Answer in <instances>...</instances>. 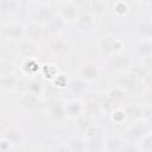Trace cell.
Listing matches in <instances>:
<instances>
[{"label": "cell", "mask_w": 152, "mask_h": 152, "mask_svg": "<svg viewBox=\"0 0 152 152\" xmlns=\"http://www.w3.org/2000/svg\"><path fill=\"white\" fill-rule=\"evenodd\" d=\"M99 49L103 56L110 57L116 53H121L124 50V43L113 34H104L99 40Z\"/></svg>", "instance_id": "cell-1"}, {"label": "cell", "mask_w": 152, "mask_h": 152, "mask_svg": "<svg viewBox=\"0 0 152 152\" xmlns=\"http://www.w3.org/2000/svg\"><path fill=\"white\" fill-rule=\"evenodd\" d=\"M49 115L56 122H59L66 118L64 106L58 97L50 99V101H49Z\"/></svg>", "instance_id": "cell-2"}, {"label": "cell", "mask_w": 152, "mask_h": 152, "mask_svg": "<svg viewBox=\"0 0 152 152\" xmlns=\"http://www.w3.org/2000/svg\"><path fill=\"white\" fill-rule=\"evenodd\" d=\"M108 65L114 71H125L131 66V58L128 56L116 53L110 57H108Z\"/></svg>", "instance_id": "cell-3"}, {"label": "cell", "mask_w": 152, "mask_h": 152, "mask_svg": "<svg viewBox=\"0 0 152 152\" xmlns=\"http://www.w3.org/2000/svg\"><path fill=\"white\" fill-rule=\"evenodd\" d=\"M99 66L96 63L94 62H87L84 64H82L78 69V76L83 80H86L87 82H91L97 78L99 76Z\"/></svg>", "instance_id": "cell-4"}, {"label": "cell", "mask_w": 152, "mask_h": 152, "mask_svg": "<svg viewBox=\"0 0 152 152\" xmlns=\"http://www.w3.org/2000/svg\"><path fill=\"white\" fill-rule=\"evenodd\" d=\"M46 33H48L46 28H43L38 24H30L26 27H24V36H26L27 39H30V40H32L34 43L37 40L45 39Z\"/></svg>", "instance_id": "cell-5"}, {"label": "cell", "mask_w": 152, "mask_h": 152, "mask_svg": "<svg viewBox=\"0 0 152 152\" xmlns=\"http://www.w3.org/2000/svg\"><path fill=\"white\" fill-rule=\"evenodd\" d=\"M75 23H76V26L80 31L82 32H89L94 28L95 26V20H94V17L90 14V13H82V14H78L77 18L75 19Z\"/></svg>", "instance_id": "cell-6"}, {"label": "cell", "mask_w": 152, "mask_h": 152, "mask_svg": "<svg viewBox=\"0 0 152 152\" xmlns=\"http://www.w3.org/2000/svg\"><path fill=\"white\" fill-rule=\"evenodd\" d=\"M83 103L77 100V99H72L69 102L65 103L64 106V110H65V116L71 118V119H76L77 116H80L83 112Z\"/></svg>", "instance_id": "cell-7"}, {"label": "cell", "mask_w": 152, "mask_h": 152, "mask_svg": "<svg viewBox=\"0 0 152 152\" xmlns=\"http://www.w3.org/2000/svg\"><path fill=\"white\" fill-rule=\"evenodd\" d=\"M19 53L21 56H24L25 58H31V57H36L39 53V46L37 43L26 39L24 42L20 43L19 46Z\"/></svg>", "instance_id": "cell-8"}, {"label": "cell", "mask_w": 152, "mask_h": 152, "mask_svg": "<svg viewBox=\"0 0 152 152\" xmlns=\"http://www.w3.org/2000/svg\"><path fill=\"white\" fill-rule=\"evenodd\" d=\"M2 36L10 39H19L24 36V26L17 23H11L4 26Z\"/></svg>", "instance_id": "cell-9"}, {"label": "cell", "mask_w": 152, "mask_h": 152, "mask_svg": "<svg viewBox=\"0 0 152 152\" xmlns=\"http://www.w3.org/2000/svg\"><path fill=\"white\" fill-rule=\"evenodd\" d=\"M2 137L5 139H7L11 142L12 146L13 145H20L24 141V134H23V132L19 128L14 127V126L8 127L7 129H5V132L2 133Z\"/></svg>", "instance_id": "cell-10"}, {"label": "cell", "mask_w": 152, "mask_h": 152, "mask_svg": "<svg viewBox=\"0 0 152 152\" xmlns=\"http://www.w3.org/2000/svg\"><path fill=\"white\" fill-rule=\"evenodd\" d=\"M18 103L24 109H34V108H37L39 106V100H38L37 95H33V94H31L28 91H25L20 96Z\"/></svg>", "instance_id": "cell-11"}, {"label": "cell", "mask_w": 152, "mask_h": 152, "mask_svg": "<svg viewBox=\"0 0 152 152\" xmlns=\"http://www.w3.org/2000/svg\"><path fill=\"white\" fill-rule=\"evenodd\" d=\"M50 50L53 55L59 56V57H64V56L69 55L71 51L70 46L62 39H53L50 43Z\"/></svg>", "instance_id": "cell-12"}, {"label": "cell", "mask_w": 152, "mask_h": 152, "mask_svg": "<svg viewBox=\"0 0 152 152\" xmlns=\"http://www.w3.org/2000/svg\"><path fill=\"white\" fill-rule=\"evenodd\" d=\"M147 133H150V127L146 122V120L144 121H137L128 131V135L133 138H138V139H141L144 135H146Z\"/></svg>", "instance_id": "cell-13"}, {"label": "cell", "mask_w": 152, "mask_h": 152, "mask_svg": "<svg viewBox=\"0 0 152 152\" xmlns=\"http://www.w3.org/2000/svg\"><path fill=\"white\" fill-rule=\"evenodd\" d=\"M138 81L139 80L131 71H128V72H125L122 76H120V78H119V86L121 87V89H124L126 91H129V90H133L137 87Z\"/></svg>", "instance_id": "cell-14"}, {"label": "cell", "mask_w": 152, "mask_h": 152, "mask_svg": "<svg viewBox=\"0 0 152 152\" xmlns=\"http://www.w3.org/2000/svg\"><path fill=\"white\" fill-rule=\"evenodd\" d=\"M46 27V31L48 32H50V33H52V34H57V33H59L63 28H64V26H65V20L61 17V15H53L50 20H49V23L45 25Z\"/></svg>", "instance_id": "cell-15"}, {"label": "cell", "mask_w": 152, "mask_h": 152, "mask_svg": "<svg viewBox=\"0 0 152 152\" xmlns=\"http://www.w3.org/2000/svg\"><path fill=\"white\" fill-rule=\"evenodd\" d=\"M68 86H69L70 91H71L74 95H82V94L87 90V88H88V82L78 76V77H76V78H72V80L69 82Z\"/></svg>", "instance_id": "cell-16"}, {"label": "cell", "mask_w": 152, "mask_h": 152, "mask_svg": "<svg viewBox=\"0 0 152 152\" xmlns=\"http://www.w3.org/2000/svg\"><path fill=\"white\" fill-rule=\"evenodd\" d=\"M137 33L141 39H151L152 37V25L148 19L141 20L137 26Z\"/></svg>", "instance_id": "cell-17"}, {"label": "cell", "mask_w": 152, "mask_h": 152, "mask_svg": "<svg viewBox=\"0 0 152 152\" xmlns=\"http://www.w3.org/2000/svg\"><path fill=\"white\" fill-rule=\"evenodd\" d=\"M18 78L12 74H6L0 76V88L4 90H12L18 86Z\"/></svg>", "instance_id": "cell-18"}, {"label": "cell", "mask_w": 152, "mask_h": 152, "mask_svg": "<svg viewBox=\"0 0 152 152\" xmlns=\"http://www.w3.org/2000/svg\"><path fill=\"white\" fill-rule=\"evenodd\" d=\"M23 70L26 75H34L38 70H40V65H39L38 61L36 59V57L25 58V61L23 63Z\"/></svg>", "instance_id": "cell-19"}, {"label": "cell", "mask_w": 152, "mask_h": 152, "mask_svg": "<svg viewBox=\"0 0 152 152\" xmlns=\"http://www.w3.org/2000/svg\"><path fill=\"white\" fill-rule=\"evenodd\" d=\"M77 6L74 4H66L61 12V17L66 21V20H75L77 18Z\"/></svg>", "instance_id": "cell-20"}, {"label": "cell", "mask_w": 152, "mask_h": 152, "mask_svg": "<svg viewBox=\"0 0 152 152\" xmlns=\"http://www.w3.org/2000/svg\"><path fill=\"white\" fill-rule=\"evenodd\" d=\"M137 52L142 58L151 57V39H142L137 45Z\"/></svg>", "instance_id": "cell-21"}, {"label": "cell", "mask_w": 152, "mask_h": 152, "mask_svg": "<svg viewBox=\"0 0 152 152\" xmlns=\"http://www.w3.org/2000/svg\"><path fill=\"white\" fill-rule=\"evenodd\" d=\"M68 150L69 151H86L87 146H86V140L78 138V137H74L68 141Z\"/></svg>", "instance_id": "cell-22"}, {"label": "cell", "mask_w": 152, "mask_h": 152, "mask_svg": "<svg viewBox=\"0 0 152 152\" xmlns=\"http://www.w3.org/2000/svg\"><path fill=\"white\" fill-rule=\"evenodd\" d=\"M55 15V13L52 12V10L48 6H44L39 10V12L37 13V20L44 25H46L49 23V20Z\"/></svg>", "instance_id": "cell-23"}, {"label": "cell", "mask_w": 152, "mask_h": 152, "mask_svg": "<svg viewBox=\"0 0 152 152\" xmlns=\"http://www.w3.org/2000/svg\"><path fill=\"white\" fill-rule=\"evenodd\" d=\"M25 91H28L33 95H37V96H40L43 93H44V86L39 82V81H36V80H32L27 83V87L25 89Z\"/></svg>", "instance_id": "cell-24"}, {"label": "cell", "mask_w": 152, "mask_h": 152, "mask_svg": "<svg viewBox=\"0 0 152 152\" xmlns=\"http://www.w3.org/2000/svg\"><path fill=\"white\" fill-rule=\"evenodd\" d=\"M19 2L17 0H0V10L5 13H13L17 11Z\"/></svg>", "instance_id": "cell-25"}, {"label": "cell", "mask_w": 152, "mask_h": 152, "mask_svg": "<svg viewBox=\"0 0 152 152\" xmlns=\"http://www.w3.org/2000/svg\"><path fill=\"white\" fill-rule=\"evenodd\" d=\"M40 71L44 75V77L52 80L57 74H58V69L55 64H44L40 65Z\"/></svg>", "instance_id": "cell-26"}, {"label": "cell", "mask_w": 152, "mask_h": 152, "mask_svg": "<svg viewBox=\"0 0 152 152\" xmlns=\"http://www.w3.org/2000/svg\"><path fill=\"white\" fill-rule=\"evenodd\" d=\"M122 146L124 144L119 138H109L104 141V150H108V151H118V150H121Z\"/></svg>", "instance_id": "cell-27"}, {"label": "cell", "mask_w": 152, "mask_h": 152, "mask_svg": "<svg viewBox=\"0 0 152 152\" xmlns=\"http://www.w3.org/2000/svg\"><path fill=\"white\" fill-rule=\"evenodd\" d=\"M89 7L91 10V13H94V14H102L106 11V2H104V0L89 1Z\"/></svg>", "instance_id": "cell-28"}, {"label": "cell", "mask_w": 152, "mask_h": 152, "mask_svg": "<svg viewBox=\"0 0 152 152\" xmlns=\"http://www.w3.org/2000/svg\"><path fill=\"white\" fill-rule=\"evenodd\" d=\"M113 11L114 13L118 15V17H122V15H126L129 11V6L126 1H118L114 7H113Z\"/></svg>", "instance_id": "cell-29"}, {"label": "cell", "mask_w": 152, "mask_h": 152, "mask_svg": "<svg viewBox=\"0 0 152 152\" xmlns=\"http://www.w3.org/2000/svg\"><path fill=\"white\" fill-rule=\"evenodd\" d=\"M127 119V114H126V109L119 107V108H115L112 113V120L113 122L115 124H121L122 121H125Z\"/></svg>", "instance_id": "cell-30"}, {"label": "cell", "mask_w": 152, "mask_h": 152, "mask_svg": "<svg viewBox=\"0 0 152 152\" xmlns=\"http://www.w3.org/2000/svg\"><path fill=\"white\" fill-rule=\"evenodd\" d=\"M52 83L56 88H64V87L68 86V80H66L64 74H57L52 78Z\"/></svg>", "instance_id": "cell-31"}, {"label": "cell", "mask_w": 152, "mask_h": 152, "mask_svg": "<svg viewBox=\"0 0 152 152\" xmlns=\"http://www.w3.org/2000/svg\"><path fill=\"white\" fill-rule=\"evenodd\" d=\"M140 142H142V147H139V150L150 152L152 148V144H151V133H147L146 135H144L140 139Z\"/></svg>", "instance_id": "cell-32"}, {"label": "cell", "mask_w": 152, "mask_h": 152, "mask_svg": "<svg viewBox=\"0 0 152 152\" xmlns=\"http://www.w3.org/2000/svg\"><path fill=\"white\" fill-rule=\"evenodd\" d=\"M141 1H142L145 5H150V2H151V0H141Z\"/></svg>", "instance_id": "cell-33"}, {"label": "cell", "mask_w": 152, "mask_h": 152, "mask_svg": "<svg viewBox=\"0 0 152 152\" xmlns=\"http://www.w3.org/2000/svg\"><path fill=\"white\" fill-rule=\"evenodd\" d=\"M2 107H4V100H2L1 97H0V109H1Z\"/></svg>", "instance_id": "cell-34"}, {"label": "cell", "mask_w": 152, "mask_h": 152, "mask_svg": "<svg viewBox=\"0 0 152 152\" xmlns=\"http://www.w3.org/2000/svg\"><path fill=\"white\" fill-rule=\"evenodd\" d=\"M1 36H2V30L0 28V38H1Z\"/></svg>", "instance_id": "cell-35"}, {"label": "cell", "mask_w": 152, "mask_h": 152, "mask_svg": "<svg viewBox=\"0 0 152 152\" xmlns=\"http://www.w3.org/2000/svg\"><path fill=\"white\" fill-rule=\"evenodd\" d=\"M89 1H97V0H89Z\"/></svg>", "instance_id": "cell-36"}]
</instances>
